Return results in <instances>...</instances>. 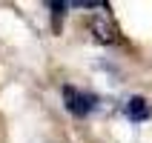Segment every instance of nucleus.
<instances>
[{
  "mask_svg": "<svg viewBox=\"0 0 152 143\" xmlns=\"http://www.w3.org/2000/svg\"><path fill=\"white\" fill-rule=\"evenodd\" d=\"M63 100H66V109L72 112V115H77V118H83V115H89L92 112V97L83 92H77V89H72V86H66L63 89Z\"/></svg>",
  "mask_w": 152,
  "mask_h": 143,
  "instance_id": "nucleus-1",
  "label": "nucleus"
},
{
  "mask_svg": "<svg viewBox=\"0 0 152 143\" xmlns=\"http://www.w3.org/2000/svg\"><path fill=\"white\" fill-rule=\"evenodd\" d=\"M92 32H95V37H98L101 43H112V40H115V37H112L115 29H112L103 17H95V20H92Z\"/></svg>",
  "mask_w": 152,
  "mask_h": 143,
  "instance_id": "nucleus-2",
  "label": "nucleus"
},
{
  "mask_svg": "<svg viewBox=\"0 0 152 143\" xmlns=\"http://www.w3.org/2000/svg\"><path fill=\"white\" fill-rule=\"evenodd\" d=\"M126 115H129V120H144L146 115H149L146 100H144V97H132V100L126 103Z\"/></svg>",
  "mask_w": 152,
  "mask_h": 143,
  "instance_id": "nucleus-3",
  "label": "nucleus"
}]
</instances>
